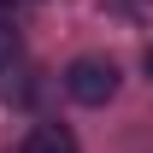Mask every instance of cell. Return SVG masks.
I'll list each match as a JSON object with an SVG mask.
<instances>
[{
    "label": "cell",
    "mask_w": 153,
    "mask_h": 153,
    "mask_svg": "<svg viewBox=\"0 0 153 153\" xmlns=\"http://www.w3.org/2000/svg\"><path fill=\"white\" fill-rule=\"evenodd\" d=\"M118 82H124V71H118L106 53H82L65 65V94L76 100V106H106V100L118 94Z\"/></svg>",
    "instance_id": "cell-1"
},
{
    "label": "cell",
    "mask_w": 153,
    "mask_h": 153,
    "mask_svg": "<svg viewBox=\"0 0 153 153\" xmlns=\"http://www.w3.org/2000/svg\"><path fill=\"white\" fill-rule=\"evenodd\" d=\"M18 153H82V147H76V130H71V124H59V118H36V124L24 130Z\"/></svg>",
    "instance_id": "cell-2"
},
{
    "label": "cell",
    "mask_w": 153,
    "mask_h": 153,
    "mask_svg": "<svg viewBox=\"0 0 153 153\" xmlns=\"http://www.w3.org/2000/svg\"><path fill=\"white\" fill-rule=\"evenodd\" d=\"M12 59H18V30H12V24L0 18V71H6Z\"/></svg>",
    "instance_id": "cell-3"
},
{
    "label": "cell",
    "mask_w": 153,
    "mask_h": 153,
    "mask_svg": "<svg viewBox=\"0 0 153 153\" xmlns=\"http://www.w3.org/2000/svg\"><path fill=\"white\" fill-rule=\"evenodd\" d=\"M141 71H147V82H153V47H147V53H141Z\"/></svg>",
    "instance_id": "cell-4"
}]
</instances>
